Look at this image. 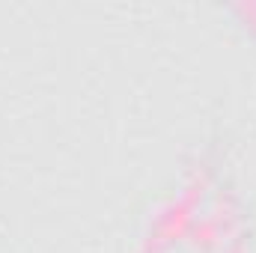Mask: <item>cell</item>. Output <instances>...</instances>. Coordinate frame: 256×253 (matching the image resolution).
Returning <instances> with one entry per match:
<instances>
[]
</instances>
